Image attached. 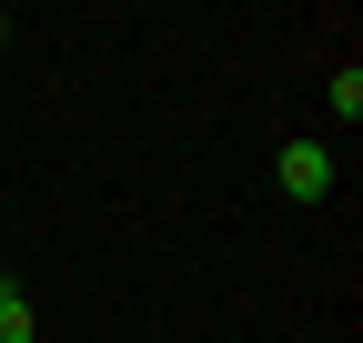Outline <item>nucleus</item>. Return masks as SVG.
<instances>
[{
    "label": "nucleus",
    "instance_id": "3",
    "mask_svg": "<svg viewBox=\"0 0 363 343\" xmlns=\"http://www.w3.org/2000/svg\"><path fill=\"white\" fill-rule=\"evenodd\" d=\"M333 111H343V121H363V71H353V61L333 71Z\"/></svg>",
    "mask_w": 363,
    "mask_h": 343
},
{
    "label": "nucleus",
    "instance_id": "2",
    "mask_svg": "<svg viewBox=\"0 0 363 343\" xmlns=\"http://www.w3.org/2000/svg\"><path fill=\"white\" fill-rule=\"evenodd\" d=\"M40 333V313H30V293L11 283V273H0V343H30Z\"/></svg>",
    "mask_w": 363,
    "mask_h": 343
},
{
    "label": "nucleus",
    "instance_id": "4",
    "mask_svg": "<svg viewBox=\"0 0 363 343\" xmlns=\"http://www.w3.org/2000/svg\"><path fill=\"white\" fill-rule=\"evenodd\" d=\"M0 40H11V11H0Z\"/></svg>",
    "mask_w": 363,
    "mask_h": 343
},
{
    "label": "nucleus",
    "instance_id": "1",
    "mask_svg": "<svg viewBox=\"0 0 363 343\" xmlns=\"http://www.w3.org/2000/svg\"><path fill=\"white\" fill-rule=\"evenodd\" d=\"M272 172H283L293 202H323V192H333V152H323V142H283V162H272Z\"/></svg>",
    "mask_w": 363,
    "mask_h": 343
}]
</instances>
